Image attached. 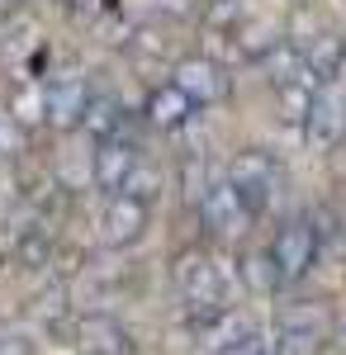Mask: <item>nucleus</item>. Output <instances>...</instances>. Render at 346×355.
Listing matches in <instances>:
<instances>
[{
    "label": "nucleus",
    "instance_id": "f8f14e48",
    "mask_svg": "<svg viewBox=\"0 0 346 355\" xmlns=\"http://www.w3.org/2000/svg\"><path fill=\"white\" fill-rule=\"evenodd\" d=\"M81 128L95 137H119L124 133V105L119 100H109V95H90L85 100V114H81Z\"/></svg>",
    "mask_w": 346,
    "mask_h": 355
},
{
    "label": "nucleus",
    "instance_id": "4468645a",
    "mask_svg": "<svg viewBox=\"0 0 346 355\" xmlns=\"http://www.w3.org/2000/svg\"><path fill=\"white\" fill-rule=\"evenodd\" d=\"M10 119L15 123H43V85H19L10 95Z\"/></svg>",
    "mask_w": 346,
    "mask_h": 355
},
{
    "label": "nucleus",
    "instance_id": "423d86ee",
    "mask_svg": "<svg viewBox=\"0 0 346 355\" xmlns=\"http://www.w3.org/2000/svg\"><path fill=\"white\" fill-rule=\"evenodd\" d=\"M195 336H199V346H204L209 355H242L252 341H256L252 322L242 318L238 308H213V313H199Z\"/></svg>",
    "mask_w": 346,
    "mask_h": 355
},
{
    "label": "nucleus",
    "instance_id": "2eb2a0df",
    "mask_svg": "<svg viewBox=\"0 0 346 355\" xmlns=\"http://www.w3.org/2000/svg\"><path fill=\"white\" fill-rule=\"evenodd\" d=\"M0 355H33L28 331H0Z\"/></svg>",
    "mask_w": 346,
    "mask_h": 355
},
{
    "label": "nucleus",
    "instance_id": "9b49d317",
    "mask_svg": "<svg viewBox=\"0 0 346 355\" xmlns=\"http://www.w3.org/2000/svg\"><path fill=\"white\" fill-rule=\"evenodd\" d=\"M142 114H147V123H152V128H161V133H176V128H186V123H190L199 110L186 100V90H176V85L166 81V85H157V90L147 95Z\"/></svg>",
    "mask_w": 346,
    "mask_h": 355
},
{
    "label": "nucleus",
    "instance_id": "ddd939ff",
    "mask_svg": "<svg viewBox=\"0 0 346 355\" xmlns=\"http://www.w3.org/2000/svg\"><path fill=\"white\" fill-rule=\"evenodd\" d=\"M124 341H129V336L114 327V322H85V341H81V351H85V355H129Z\"/></svg>",
    "mask_w": 346,
    "mask_h": 355
},
{
    "label": "nucleus",
    "instance_id": "20e7f679",
    "mask_svg": "<svg viewBox=\"0 0 346 355\" xmlns=\"http://www.w3.org/2000/svg\"><path fill=\"white\" fill-rule=\"evenodd\" d=\"M176 289L195 313H213V308H228V275L213 261L209 251H186L176 261Z\"/></svg>",
    "mask_w": 346,
    "mask_h": 355
},
{
    "label": "nucleus",
    "instance_id": "7ed1b4c3",
    "mask_svg": "<svg viewBox=\"0 0 346 355\" xmlns=\"http://www.w3.org/2000/svg\"><path fill=\"white\" fill-rule=\"evenodd\" d=\"M299 128H304V142L313 152H332L337 142L346 137V95L342 85L322 81L308 90V105L299 114Z\"/></svg>",
    "mask_w": 346,
    "mask_h": 355
},
{
    "label": "nucleus",
    "instance_id": "1a4fd4ad",
    "mask_svg": "<svg viewBox=\"0 0 346 355\" xmlns=\"http://www.w3.org/2000/svg\"><path fill=\"white\" fill-rule=\"evenodd\" d=\"M85 100H90V90L81 81L76 71H62L53 81L43 85V123H53V128H76L81 114H85Z\"/></svg>",
    "mask_w": 346,
    "mask_h": 355
},
{
    "label": "nucleus",
    "instance_id": "f3484780",
    "mask_svg": "<svg viewBox=\"0 0 346 355\" xmlns=\"http://www.w3.org/2000/svg\"><path fill=\"white\" fill-rule=\"evenodd\" d=\"M10 5H15V0H0V15H5V10H10Z\"/></svg>",
    "mask_w": 346,
    "mask_h": 355
},
{
    "label": "nucleus",
    "instance_id": "f257e3e1",
    "mask_svg": "<svg viewBox=\"0 0 346 355\" xmlns=\"http://www.w3.org/2000/svg\"><path fill=\"white\" fill-rule=\"evenodd\" d=\"M266 266H270V279H275V289H294V284H304L313 266H318V232L308 227V223H285L266 246Z\"/></svg>",
    "mask_w": 346,
    "mask_h": 355
},
{
    "label": "nucleus",
    "instance_id": "9d476101",
    "mask_svg": "<svg viewBox=\"0 0 346 355\" xmlns=\"http://www.w3.org/2000/svg\"><path fill=\"white\" fill-rule=\"evenodd\" d=\"M142 162L138 157V147L129 137H100V147H95V162H90V175H95V185L105 194H119L129 185V175H133V166Z\"/></svg>",
    "mask_w": 346,
    "mask_h": 355
},
{
    "label": "nucleus",
    "instance_id": "f03ea898",
    "mask_svg": "<svg viewBox=\"0 0 346 355\" xmlns=\"http://www.w3.org/2000/svg\"><path fill=\"white\" fill-rule=\"evenodd\" d=\"M233 194H238V204L247 209V218H261L270 209V199L280 194V162L266 157V152H242L238 162L228 166V175H223Z\"/></svg>",
    "mask_w": 346,
    "mask_h": 355
},
{
    "label": "nucleus",
    "instance_id": "39448f33",
    "mask_svg": "<svg viewBox=\"0 0 346 355\" xmlns=\"http://www.w3.org/2000/svg\"><path fill=\"white\" fill-rule=\"evenodd\" d=\"M147 223H152V204H142L133 194H105L100 237H105L109 246H138L147 237Z\"/></svg>",
    "mask_w": 346,
    "mask_h": 355
},
{
    "label": "nucleus",
    "instance_id": "6e6552de",
    "mask_svg": "<svg viewBox=\"0 0 346 355\" xmlns=\"http://www.w3.org/2000/svg\"><path fill=\"white\" fill-rule=\"evenodd\" d=\"M195 214H199V223L209 227V232H218V237H233V232H242L247 227V209L238 204V194H233V185L223 180V175H213L209 185L199 190V199H195Z\"/></svg>",
    "mask_w": 346,
    "mask_h": 355
},
{
    "label": "nucleus",
    "instance_id": "0eeeda50",
    "mask_svg": "<svg viewBox=\"0 0 346 355\" xmlns=\"http://www.w3.org/2000/svg\"><path fill=\"white\" fill-rule=\"evenodd\" d=\"M171 85L186 90V100L195 110H209V105H218L228 95V76H223V67L209 62V57H181L176 71H171Z\"/></svg>",
    "mask_w": 346,
    "mask_h": 355
},
{
    "label": "nucleus",
    "instance_id": "dca6fc26",
    "mask_svg": "<svg viewBox=\"0 0 346 355\" xmlns=\"http://www.w3.org/2000/svg\"><path fill=\"white\" fill-rule=\"evenodd\" d=\"M242 355H285V351H280V341H261V336H256Z\"/></svg>",
    "mask_w": 346,
    "mask_h": 355
}]
</instances>
